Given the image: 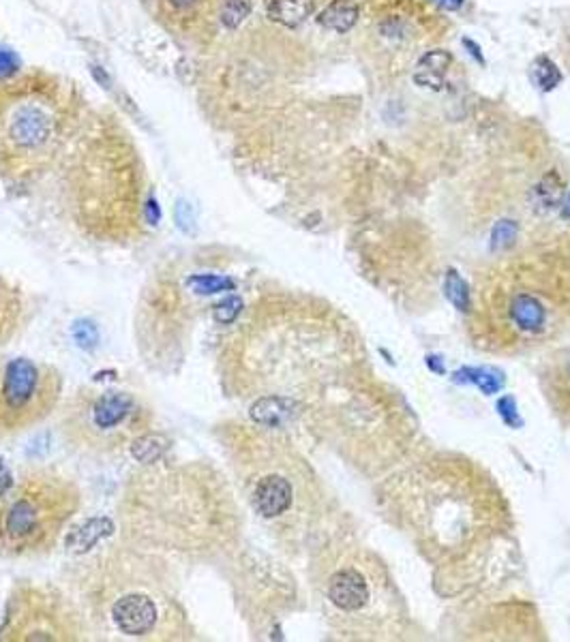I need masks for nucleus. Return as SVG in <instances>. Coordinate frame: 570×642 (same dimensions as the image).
Listing matches in <instances>:
<instances>
[{"mask_svg": "<svg viewBox=\"0 0 570 642\" xmlns=\"http://www.w3.org/2000/svg\"><path fill=\"white\" fill-rule=\"evenodd\" d=\"M217 347L219 382L251 405V420L281 428V418L334 368L339 323L333 311L298 294H266L238 311Z\"/></svg>", "mask_w": 570, "mask_h": 642, "instance_id": "f257e3e1", "label": "nucleus"}, {"mask_svg": "<svg viewBox=\"0 0 570 642\" xmlns=\"http://www.w3.org/2000/svg\"><path fill=\"white\" fill-rule=\"evenodd\" d=\"M120 540L206 561L236 549L243 514L230 479L209 461L153 459L133 471L119 506Z\"/></svg>", "mask_w": 570, "mask_h": 642, "instance_id": "f03ea898", "label": "nucleus"}, {"mask_svg": "<svg viewBox=\"0 0 570 642\" xmlns=\"http://www.w3.org/2000/svg\"><path fill=\"white\" fill-rule=\"evenodd\" d=\"M69 578L77 606L97 638H198V629L181 600L174 567L159 552L120 540L88 552L76 563Z\"/></svg>", "mask_w": 570, "mask_h": 642, "instance_id": "7ed1b4c3", "label": "nucleus"}, {"mask_svg": "<svg viewBox=\"0 0 570 642\" xmlns=\"http://www.w3.org/2000/svg\"><path fill=\"white\" fill-rule=\"evenodd\" d=\"M58 206L77 233L133 244L147 230V167L131 133L108 111L86 116L58 161Z\"/></svg>", "mask_w": 570, "mask_h": 642, "instance_id": "20e7f679", "label": "nucleus"}, {"mask_svg": "<svg viewBox=\"0 0 570 642\" xmlns=\"http://www.w3.org/2000/svg\"><path fill=\"white\" fill-rule=\"evenodd\" d=\"M238 495L285 549H303L324 514V490L303 452L281 433L255 420L227 418L215 424Z\"/></svg>", "mask_w": 570, "mask_h": 642, "instance_id": "39448f33", "label": "nucleus"}, {"mask_svg": "<svg viewBox=\"0 0 570 642\" xmlns=\"http://www.w3.org/2000/svg\"><path fill=\"white\" fill-rule=\"evenodd\" d=\"M236 278L221 251L198 249L167 257L150 272L133 312V340L153 371L172 373L191 345L200 321L230 303Z\"/></svg>", "mask_w": 570, "mask_h": 642, "instance_id": "423d86ee", "label": "nucleus"}, {"mask_svg": "<svg viewBox=\"0 0 570 642\" xmlns=\"http://www.w3.org/2000/svg\"><path fill=\"white\" fill-rule=\"evenodd\" d=\"M570 328V266L553 255L528 257L480 278L472 339L491 354H528Z\"/></svg>", "mask_w": 570, "mask_h": 642, "instance_id": "0eeeda50", "label": "nucleus"}, {"mask_svg": "<svg viewBox=\"0 0 570 642\" xmlns=\"http://www.w3.org/2000/svg\"><path fill=\"white\" fill-rule=\"evenodd\" d=\"M86 120L82 91L48 69L0 75V178L28 187L56 170Z\"/></svg>", "mask_w": 570, "mask_h": 642, "instance_id": "6e6552de", "label": "nucleus"}, {"mask_svg": "<svg viewBox=\"0 0 570 642\" xmlns=\"http://www.w3.org/2000/svg\"><path fill=\"white\" fill-rule=\"evenodd\" d=\"M401 518L427 550L461 552L494 524L497 495L469 461H435L401 482Z\"/></svg>", "mask_w": 570, "mask_h": 642, "instance_id": "1a4fd4ad", "label": "nucleus"}, {"mask_svg": "<svg viewBox=\"0 0 570 642\" xmlns=\"http://www.w3.org/2000/svg\"><path fill=\"white\" fill-rule=\"evenodd\" d=\"M80 507L82 490L74 478L54 467H26L0 493V557L48 555Z\"/></svg>", "mask_w": 570, "mask_h": 642, "instance_id": "9d476101", "label": "nucleus"}, {"mask_svg": "<svg viewBox=\"0 0 570 642\" xmlns=\"http://www.w3.org/2000/svg\"><path fill=\"white\" fill-rule=\"evenodd\" d=\"M60 437L88 459H116L142 445L155 431V409L120 388H77L60 411Z\"/></svg>", "mask_w": 570, "mask_h": 642, "instance_id": "9b49d317", "label": "nucleus"}, {"mask_svg": "<svg viewBox=\"0 0 570 642\" xmlns=\"http://www.w3.org/2000/svg\"><path fill=\"white\" fill-rule=\"evenodd\" d=\"M76 597L43 583L22 580L11 589L0 623V642H77L91 640Z\"/></svg>", "mask_w": 570, "mask_h": 642, "instance_id": "f8f14e48", "label": "nucleus"}, {"mask_svg": "<svg viewBox=\"0 0 570 642\" xmlns=\"http://www.w3.org/2000/svg\"><path fill=\"white\" fill-rule=\"evenodd\" d=\"M63 377L32 358L0 360V439L18 437L48 420L60 405Z\"/></svg>", "mask_w": 570, "mask_h": 642, "instance_id": "ddd939ff", "label": "nucleus"}, {"mask_svg": "<svg viewBox=\"0 0 570 642\" xmlns=\"http://www.w3.org/2000/svg\"><path fill=\"white\" fill-rule=\"evenodd\" d=\"M322 600L331 608L333 621L348 619V632H356V623L373 606H393L388 583L379 566H365L359 559L320 563Z\"/></svg>", "mask_w": 570, "mask_h": 642, "instance_id": "4468645a", "label": "nucleus"}, {"mask_svg": "<svg viewBox=\"0 0 570 642\" xmlns=\"http://www.w3.org/2000/svg\"><path fill=\"white\" fill-rule=\"evenodd\" d=\"M147 4L156 24L183 39L210 35L221 11V0H147Z\"/></svg>", "mask_w": 570, "mask_h": 642, "instance_id": "2eb2a0df", "label": "nucleus"}, {"mask_svg": "<svg viewBox=\"0 0 570 642\" xmlns=\"http://www.w3.org/2000/svg\"><path fill=\"white\" fill-rule=\"evenodd\" d=\"M543 390L551 409L570 424V347H564L547 360L543 368Z\"/></svg>", "mask_w": 570, "mask_h": 642, "instance_id": "dca6fc26", "label": "nucleus"}, {"mask_svg": "<svg viewBox=\"0 0 570 642\" xmlns=\"http://www.w3.org/2000/svg\"><path fill=\"white\" fill-rule=\"evenodd\" d=\"M26 321L28 304L24 294L7 278L0 277V347L18 337Z\"/></svg>", "mask_w": 570, "mask_h": 642, "instance_id": "f3484780", "label": "nucleus"}, {"mask_svg": "<svg viewBox=\"0 0 570 642\" xmlns=\"http://www.w3.org/2000/svg\"><path fill=\"white\" fill-rule=\"evenodd\" d=\"M452 56L446 49H433L427 52L418 60L414 71V82L421 84L423 88H432V91H440L444 86V75L450 69Z\"/></svg>", "mask_w": 570, "mask_h": 642, "instance_id": "a211bd4d", "label": "nucleus"}, {"mask_svg": "<svg viewBox=\"0 0 570 642\" xmlns=\"http://www.w3.org/2000/svg\"><path fill=\"white\" fill-rule=\"evenodd\" d=\"M317 20L326 31L348 32L359 22V4L356 0H333Z\"/></svg>", "mask_w": 570, "mask_h": 642, "instance_id": "6ab92c4d", "label": "nucleus"}, {"mask_svg": "<svg viewBox=\"0 0 570 642\" xmlns=\"http://www.w3.org/2000/svg\"><path fill=\"white\" fill-rule=\"evenodd\" d=\"M562 199V182L556 174H547L539 180V184L532 189V204L534 210L549 212L560 204Z\"/></svg>", "mask_w": 570, "mask_h": 642, "instance_id": "aec40b11", "label": "nucleus"}, {"mask_svg": "<svg viewBox=\"0 0 570 642\" xmlns=\"http://www.w3.org/2000/svg\"><path fill=\"white\" fill-rule=\"evenodd\" d=\"M268 15L275 22H281L285 26H296L303 22L307 9L298 0H268Z\"/></svg>", "mask_w": 570, "mask_h": 642, "instance_id": "412c9836", "label": "nucleus"}, {"mask_svg": "<svg viewBox=\"0 0 570 642\" xmlns=\"http://www.w3.org/2000/svg\"><path fill=\"white\" fill-rule=\"evenodd\" d=\"M532 80L540 91L547 92V91H553V88L562 82V75L549 58L540 56V58L532 65Z\"/></svg>", "mask_w": 570, "mask_h": 642, "instance_id": "4be33fe9", "label": "nucleus"}, {"mask_svg": "<svg viewBox=\"0 0 570 642\" xmlns=\"http://www.w3.org/2000/svg\"><path fill=\"white\" fill-rule=\"evenodd\" d=\"M435 3H438L440 7H444V9H449V11H455V9L461 7L463 0H435Z\"/></svg>", "mask_w": 570, "mask_h": 642, "instance_id": "5701e85b", "label": "nucleus"}, {"mask_svg": "<svg viewBox=\"0 0 570 642\" xmlns=\"http://www.w3.org/2000/svg\"><path fill=\"white\" fill-rule=\"evenodd\" d=\"M566 215L570 216V198H568V202H566Z\"/></svg>", "mask_w": 570, "mask_h": 642, "instance_id": "b1692460", "label": "nucleus"}]
</instances>
